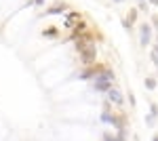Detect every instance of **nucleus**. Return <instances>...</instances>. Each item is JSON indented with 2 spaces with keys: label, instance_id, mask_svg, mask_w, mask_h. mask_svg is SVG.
I'll return each instance as SVG.
<instances>
[{
  "label": "nucleus",
  "instance_id": "obj_1",
  "mask_svg": "<svg viewBox=\"0 0 158 141\" xmlns=\"http://www.w3.org/2000/svg\"><path fill=\"white\" fill-rule=\"evenodd\" d=\"M112 80H114L112 72H103L101 76H95V91H108V89H112Z\"/></svg>",
  "mask_w": 158,
  "mask_h": 141
},
{
  "label": "nucleus",
  "instance_id": "obj_2",
  "mask_svg": "<svg viewBox=\"0 0 158 141\" xmlns=\"http://www.w3.org/2000/svg\"><path fill=\"white\" fill-rule=\"evenodd\" d=\"M150 34H152L150 32V25H141V38H139L141 40V47H146L148 42H150Z\"/></svg>",
  "mask_w": 158,
  "mask_h": 141
},
{
  "label": "nucleus",
  "instance_id": "obj_3",
  "mask_svg": "<svg viewBox=\"0 0 158 141\" xmlns=\"http://www.w3.org/2000/svg\"><path fill=\"white\" fill-rule=\"evenodd\" d=\"M106 93H108V99H110V101H114V103H122V95L118 93V91H114V89H108Z\"/></svg>",
  "mask_w": 158,
  "mask_h": 141
},
{
  "label": "nucleus",
  "instance_id": "obj_4",
  "mask_svg": "<svg viewBox=\"0 0 158 141\" xmlns=\"http://www.w3.org/2000/svg\"><path fill=\"white\" fill-rule=\"evenodd\" d=\"M65 11V4H55V6H51L44 11V15H61V13Z\"/></svg>",
  "mask_w": 158,
  "mask_h": 141
},
{
  "label": "nucleus",
  "instance_id": "obj_5",
  "mask_svg": "<svg viewBox=\"0 0 158 141\" xmlns=\"http://www.w3.org/2000/svg\"><path fill=\"white\" fill-rule=\"evenodd\" d=\"M44 38H57V27H47L44 32H42Z\"/></svg>",
  "mask_w": 158,
  "mask_h": 141
},
{
  "label": "nucleus",
  "instance_id": "obj_6",
  "mask_svg": "<svg viewBox=\"0 0 158 141\" xmlns=\"http://www.w3.org/2000/svg\"><path fill=\"white\" fill-rule=\"evenodd\" d=\"M91 76H95V72H91V70H86L80 74V78H91Z\"/></svg>",
  "mask_w": 158,
  "mask_h": 141
},
{
  "label": "nucleus",
  "instance_id": "obj_7",
  "mask_svg": "<svg viewBox=\"0 0 158 141\" xmlns=\"http://www.w3.org/2000/svg\"><path fill=\"white\" fill-rule=\"evenodd\" d=\"M146 86H148V89H154V86H156V82H154L152 78H148V80H146Z\"/></svg>",
  "mask_w": 158,
  "mask_h": 141
},
{
  "label": "nucleus",
  "instance_id": "obj_8",
  "mask_svg": "<svg viewBox=\"0 0 158 141\" xmlns=\"http://www.w3.org/2000/svg\"><path fill=\"white\" fill-rule=\"evenodd\" d=\"M152 61L158 65V53H156V51H152Z\"/></svg>",
  "mask_w": 158,
  "mask_h": 141
},
{
  "label": "nucleus",
  "instance_id": "obj_9",
  "mask_svg": "<svg viewBox=\"0 0 158 141\" xmlns=\"http://www.w3.org/2000/svg\"><path fill=\"white\" fill-rule=\"evenodd\" d=\"M150 2H152V4H158V0H150Z\"/></svg>",
  "mask_w": 158,
  "mask_h": 141
},
{
  "label": "nucleus",
  "instance_id": "obj_10",
  "mask_svg": "<svg viewBox=\"0 0 158 141\" xmlns=\"http://www.w3.org/2000/svg\"><path fill=\"white\" fill-rule=\"evenodd\" d=\"M154 23H156V27H158V19H154Z\"/></svg>",
  "mask_w": 158,
  "mask_h": 141
},
{
  "label": "nucleus",
  "instance_id": "obj_11",
  "mask_svg": "<svg viewBox=\"0 0 158 141\" xmlns=\"http://www.w3.org/2000/svg\"><path fill=\"white\" fill-rule=\"evenodd\" d=\"M152 141H158V135H156V137H154V139H152Z\"/></svg>",
  "mask_w": 158,
  "mask_h": 141
},
{
  "label": "nucleus",
  "instance_id": "obj_12",
  "mask_svg": "<svg viewBox=\"0 0 158 141\" xmlns=\"http://www.w3.org/2000/svg\"><path fill=\"white\" fill-rule=\"evenodd\" d=\"M114 2H122V0H114Z\"/></svg>",
  "mask_w": 158,
  "mask_h": 141
}]
</instances>
